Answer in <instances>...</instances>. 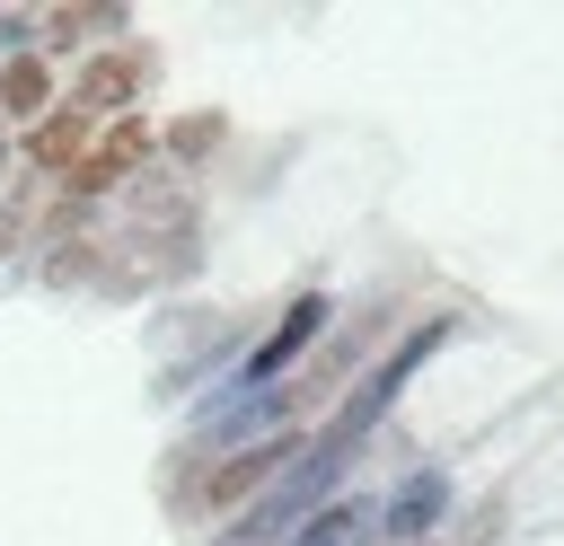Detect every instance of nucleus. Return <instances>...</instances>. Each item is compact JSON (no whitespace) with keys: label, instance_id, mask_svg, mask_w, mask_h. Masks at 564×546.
Instances as JSON below:
<instances>
[{"label":"nucleus","instance_id":"nucleus-1","mask_svg":"<svg viewBox=\"0 0 564 546\" xmlns=\"http://www.w3.org/2000/svg\"><path fill=\"white\" fill-rule=\"evenodd\" d=\"M291 458H308V440H300V432H264V440L212 458L203 476H185V484H176V511H185V520H220V511H238L256 484H273Z\"/></svg>","mask_w":564,"mask_h":546},{"label":"nucleus","instance_id":"nucleus-2","mask_svg":"<svg viewBox=\"0 0 564 546\" xmlns=\"http://www.w3.org/2000/svg\"><path fill=\"white\" fill-rule=\"evenodd\" d=\"M141 88H150V44H115V53H88L53 106H70L79 123H115L141 106Z\"/></svg>","mask_w":564,"mask_h":546},{"label":"nucleus","instance_id":"nucleus-3","mask_svg":"<svg viewBox=\"0 0 564 546\" xmlns=\"http://www.w3.org/2000/svg\"><path fill=\"white\" fill-rule=\"evenodd\" d=\"M150 150H159V132H150L141 114H115V123L88 141V159L62 176V203H70V194H115L123 176H141V159H150Z\"/></svg>","mask_w":564,"mask_h":546},{"label":"nucleus","instance_id":"nucleus-4","mask_svg":"<svg viewBox=\"0 0 564 546\" xmlns=\"http://www.w3.org/2000/svg\"><path fill=\"white\" fill-rule=\"evenodd\" d=\"M88 141H97V123H79L70 106H53L44 123H26V159H35L44 176H70V167L88 159Z\"/></svg>","mask_w":564,"mask_h":546},{"label":"nucleus","instance_id":"nucleus-5","mask_svg":"<svg viewBox=\"0 0 564 546\" xmlns=\"http://www.w3.org/2000/svg\"><path fill=\"white\" fill-rule=\"evenodd\" d=\"M432 343H441V317H432V326H414V335H405V343H397V352H388V370H379V379H370V387H361V396H352V405H344V423H335V432H344V440H352V432H361V423H370V414H379V405H388V396H397V379H405V370H414V361H423V352H432Z\"/></svg>","mask_w":564,"mask_h":546},{"label":"nucleus","instance_id":"nucleus-6","mask_svg":"<svg viewBox=\"0 0 564 546\" xmlns=\"http://www.w3.org/2000/svg\"><path fill=\"white\" fill-rule=\"evenodd\" d=\"M0 114H18V123H44L53 114V62L44 53H9L0 62Z\"/></svg>","mask_w":564,"mask_h":546},{"label":"nucleus","instance_id":"nucleus-7","mask_svg":"<svg viewBox=\"0 0 564 546\" xmlns=\"http://www.w3.org/2000/svg\"><path fill=\"white\" fill-rule=\"evenodd\" d=\"M317 326H326V299H317V291H308V299H291V317H282V326H273V335L256 343V361H247V379H273L282 361H300Z\"/></svg>","mask_w":564,"mask_h":546},{"label":"nucleus","instance_id":"nucleus-8","mask_svg":"<svg viewBox=\"0 0 564 546\" xmlns=\"http://www.w3.org/2000/svg\"><path fill=\"white\" fill-rule=\"evenodd\" d=\"M441 502H449V476L432 467V476H414V484L397 493V511H388V528H397V537H414V528H432V520H441Z\"/></svg>","mask_w":564,"mask_h":546},{"label":"nucleus","instance_id":"nucleus-9","mask_svg":"<svg viewBox=\"0 0 564 546\" xmlns=\"http://www.w3.org/2000/svg\"><path fill=\"white\" fill-rule=\"evenodd\" d=\"M35 26H44V44H70V35H88V26H123V9H44Z\"/></svg>","mask_w":564,"mask_h":546},{"label":"nucleus","instance_id":"nucleus-10","mask_svg":"<svg viewBox=\"0 0 564 546\" xmlns=\"http://www.w3.org/2000/svg\"><path fill=\"white\" fill-rule=\"evenodd\" d=\"M352 528H361V511H344V502H326V511H317V520H308V528H300L291 546H344Z\"/></svg>","mask_w":564,"mask_h":546},{"label":"nucleus","instance_id":"nucleus-11","mask_svg":"<svg viewBox=\"0 0 564 546\" xmlns=\"http://www.w3.org/2000/svg\"><path fill=\"white\" fill-rule=\"evenodd\" d=\"M212 141H220V114H185V123L167 132V150H176V159H203Z\"/></svg>","mask_w":564,"mask_h":546}]
</instances>
